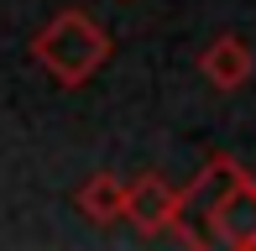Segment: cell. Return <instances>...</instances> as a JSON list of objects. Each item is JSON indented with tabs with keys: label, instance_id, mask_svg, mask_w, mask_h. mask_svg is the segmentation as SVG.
Returning <instances> with one entry per match:
<instances>
[{
	"label": "cell",
	"instance_id": "5",
	"mask_svg": "<svg viewBox=\"0 0 256 251\" xmlns=\"http://www.w3.org/2000/svg\"><path fill=\"white\" fill-rule=\"evenodd\" d=\"M78 214L89 225H115L126 214V178L115 173H94L78 184Z\"/></svg>",
	"mask_w": 256,
	"mask_h": 251
},
{
	"label": "cell",
	"instance_id": "3",
	"mask_svg": "<svg viewBox=\"0 0 256 251\" xmlns=\"http://www.w3.org/2000/svg\"><path fill=\"white\" fill-rule=\"evenodd\" d=\"M172 214H178V188L162 173H142L136 184H126V214L120 220H131L142 236L172 230Z\"/></svg>",
	"mask_w": 256,
	"mask_h": 251
},
{
	"label": "cell",
	"instance_id": "2",
	"mask_svg": "<svg viewBox=\"0 0 256 251\" xmlns=\"http://www.w3.org/2000/svg\"><path fill=\"white\" fill-rule=\"evenodd\" d=\"M204 246H230V251H256V178L240 168L204 214Z\"/></svg>",
	"mask_w": 256,
	"mask_h": 251
},
{
	"label": "cell",
	"instance_id": "4",
	"mask_svg": "<svg viewBox=\"0 0 256 251\" xmlns=\"http://www.w3.org/2000/svg\"><path fill=\"white\" fill-rule=\"evenodd\" d=\"M251 42L246 37H214L209 48L199 52V74H204V84L209 89H220V94H230V89H240L251 78Z\"/></svg>",
	"mask_w": 256,
	"mask_h": 251
},
{
	"label": "cell",
	"instance_id": "1",
	"mask_svg": "<svg viewBox=\"0 0 256 251\" xmlns=\"http://www.w3.org/2000/svg\"><path fill=\"white\" fill-rule=\"evenodd\" d=\"M32 58L58 89H84L110 63V32L94 16H84V10H58L32 37Z\"/></svg>",
	"mask_w": 256,
	"mask_h": 251
}]
</instances>
